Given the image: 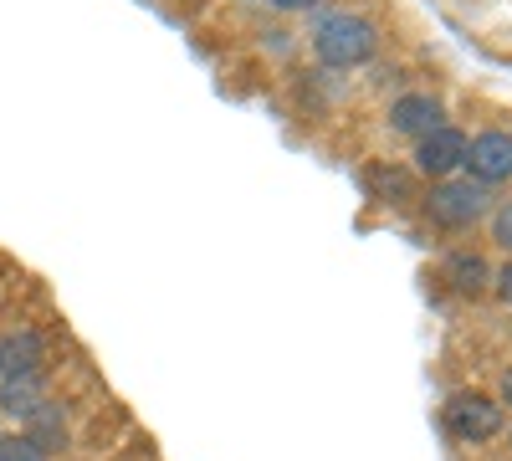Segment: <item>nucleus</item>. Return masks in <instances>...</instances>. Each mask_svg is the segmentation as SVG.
<instances>
[{
  "label": "nucleus",
  "mask_w": 512,
  "mask_h": 461,
  "mask_svg": "<svg viewBox=\"0 0 512 461\" xmlns=\"http://www.w3.org/2000/svg\"><path fill=\"white\" fill-rule=\"evenodd\" d=\"M379 47V31L354 16V11H328L318 26H313V52L328 62V67H359L369 62Z\"/></svg>",
  "instance_id": "nucleus-1"
},
{
  "label": "nucleus",
  "mask_w": 512,
  "mask_h": 461,
  "mask_svg": "<svg viewBox=\"0 0 512 461\" xmlns=\"http://www.w3.org/2000/svg\"><path fill=\"white\" fill-rule=\"evenodd\" d=\"M446 277L461 287V292H477L482 282H492V272H487V262L482 257H472V251H456V257L446 262Z\"/></svg>",
  "instance_id": "nucleus-9"
},
{
  "label": "nucleus",
  "mask_w": 512,
  "mask_h": 461,
  "mask_svg": "<svg viewBox=\"0 0 512 461\" xmlns=\"http://www.w3.org/2000/svg\"><path fill=\"white\" fill-rule=\"evenodd\" d=\"M492 236H497V246H507V251H512V200L492 216Z\"/></svg>",
  "instance_id": "nucleus-11"
},
{
  "label": "nucleus",
  "mask_w": 512,
  "mask_h": 461,
  "mask_svg": "<svg viewBox=\"0 0 512 461\" xmlns=\"http://www.w3.org/2000/svg\"><path fill=\"white\" fill-rule=\"evenodd\" d=\"M0 461H47V451L21 431V436H0Z\"/></svg>",
  "instance_id": "nucleus-10"
},
{
  "label": "nucleus",
  "mask_w": 512,
  "mask_h": 461,
  "mask_svg": "<svg viewBox=\"0 0 512 461\" xmlns=\"http://www.w3.org/2000/svg\"><path fill=\"white\" fill-rule=\"evenodd\" d=\"M441 123H446V108H441L431 93H405V98H395V108H390V129L405 134V139H425V134H436Z\"/></svg>",
  "instance_id": "nucleus-6"
},
{
  "label": "nucleus",
  "mask_w": 512,
  "mask_h": 461,
  "mask_svg": "<svg viewBox=\"0 0 512 461\" xmlns=\"http://www.w3.org/2000/svg\"><path fill=\"white\" fill-rule=\"evenodd\" d=\"M267 6H272V11H313L318 0H267Z\"/></svg>",
  "instance_id": "nucleus-13"
},
{
  "label": "nucleus",
  "mask_w": 512,
  "mask_h": 461,
  "mask_svg": "<svg viewBox=\"0 0 512 461\" xmlns=\"http://www.w3.org/2000/svg\"><path fill=\"white\" fill-rule=\"evenodd\" d=\"M441 421H446V431H451L456 441L477 446V441H492V436L502 431V405H497L492 395L461 390V395H451V400H446Z\"/></svg>",
  "instance_id": "nucleus-2"
},
{
  "label": "nucleus",
  "mask_w": 512,
  "mask_h": 461,
  "mask_svg": "<svg viewBox=\"0 0 512 461\" xmlns=\"http://www.w3.org/2000/svg\"><path fill=\"white\" fill-rule=\"evenodd\" d=\"M41 400H47V390H41V369H31V374H6V380H0V410L16 415V421H26Z\"/></svg>",
  "instance_id": "nucleus-7"
},
{
  "label": "nucleus",
  "mask_w": 512,
  "mask_h": 461,
  "mask_svg": "<svg viewBox=\"0 0 512 461\" xmlns=\"http://www.w3.org/2000/svg\"><path fill=\"white\" fill-rule=\"evenodd\" d=\"M466 164V134L451 129V123H441L436 134L415 139V170L431 175V180H451L456 170Z\"/></svg>",
  "instance_id": "nucleus-5"
},
{
  "label": "nucleus",
  "mask_w": 512,
  "mask_h": 461,
  "mask_svg": "<svg viewBox=\"0 0 512 461\" xmlns=\"http://www.w3.org/2000/svg\"><path fill=\"white\" fill-rule=\"evenodd\" d=\"M31 369H41V339L26 328H16V333H0V380L6 374H31Z\"/></svg>",
  "instance_id": "nucleus-8"
},
{
  "label": "nucleus",
  "mask_w": 512,
  "mask_h": 461,
  "mask_svg": "<svg viewBox=\"0 0 512 461\" xmlns=\"http://www.w3.org/2000/svg\"><path fill=\"white\" fill-rule=\"evenodd\" d=\"M497 298H502V303H512V262L497 272Z\"/></svg>",
  "instance_id": "nucleus-12"
},
{
  "label": "nucleus",
  "mask_w": 512,
  "mask_h": 461,
  "mask_svg": "<svg viewBox=\"0 0 512 461\" xmlns=\"http://www.w3.org/2000/svg\"><path fill=\"white\" fill-rule=\"evenodd\" d=\"M487 200H492V195H487V185H477V180H441V185L431 190V200H425V211H431V221L461 231V226H472V221L487 216Z\"/></svg>",
  "instance_id": "nucleus-3"
},
{
  "label": "nucleus",
  "mask_w": 512,
  "mask_h": 461,
  "mask_svg": "<svg viewBox=\"0 0 512 461\" xmlns=\"http://www.w3.org/2000/svg\"><path fill=\"white\" fill-rule=\"evenodd\" d=\"M461 170H472V180L487 185V190L512 180V134L487 129L477 139H466V164H461Z\"/></svg>",
  "instance_id": "nucleus-4"
}]
</instances>
